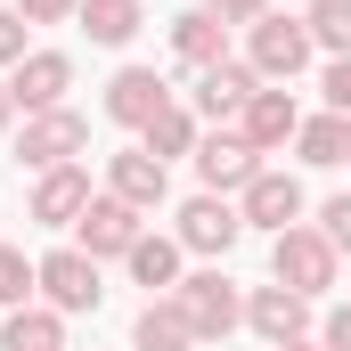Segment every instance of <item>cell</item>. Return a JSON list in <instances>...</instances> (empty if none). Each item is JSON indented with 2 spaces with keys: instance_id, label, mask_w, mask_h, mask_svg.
<instances>
[{
  "instance_id": "20",
  "label": "cell",
  "mask_w": 351,
  "mask_h": 351,
  "mask_svg": "<svg viewBox=\"0 0 351 351\" xmlns=\"http://www.w3.org/2000/svg\"><path fill=\"white\" fill-rule=\"evenodd\" d=\"M74 25H82L98 49H123V41L147 25V8H139V0H82V8H74Z\"/></svg>"
},
{
  "instance_id": "17",
  "label": "cell",
  "mask_w": 351,
  "mask_h": 351,
  "mask_svg": "<svg viewBox=\"0 0 351 351\" xmlns=\"http://www.w3.org/2000/svg\"><path fill=\"white\" fill-rule=\"evenodd\" d=\"M172 58L188 66V74L221 66V58H229V25H221L213 8H188V16H172Z\"/></svg>"
},
{
  "instance_id": "8",
  "label": "cell",
  "mask_w": 351,
  "mask_h": 351,
  "mask_svg": "<svg viewBox=\"0 0 351 351\" xmlns=\"http://www.w3.org/2000/svg\"><path fill=\"white\" fill-rule=\"evenodd\" d=\"M172 237L188 245V254H229V245L245 237V213H237L229 196H213V188H204V196H188V204H180V229H172Z\"/></svg>"
},
{
  "instance_id": "24",
  "label": "cell",
  "mask_w": 351,
  "mask_h": 351,
  "mask_svg": "<svg viewBox=\"0 0 351 351\" xmlns=\"http://www.w3.org/2000/svg\"><path fill=\"white\" fill-rule=\"evenodd\" d=\"M311 41L327 49V58H351V0H311Z\"/></svg>"
},
{
  "instance_id": "33",
  "label": "cell",
  "mask_w": 351,
  "mask_h": 351,
  "mask_svg": "<svg viewBox=\"0 0 351 351\" xmlns=\"http://www.w3.org/2000/svg\"><path fill=\"white\" fill-rule=\"evenodd\" d=\"M278 351H319V343H302V335H294V343H278Z\"/></svg>"
},
{
  "instance_id": "26",
  "label": "cell",
  "mask_w": 351,
  "mask_h": 351,
  "mask_svg": "<svg viewBox=\"0 0 351 351\" xmlns=\"http://www.w3.org/2000/svg\"><path fill=\"white\" fill-rule=\"evenodd\" d=\"M319 237H327L335 254H351V196H327V204H319Z\"/></svg>"
},
{
  "instance_id": "30",
  "label": "cell",
  "mask_w": 351,
  "mask_h": 351,
  "mask_svg": "<svg viewBox=\"0 0 351 351\" xmlns=\"http://www.w3.org/2000/svg\"><path fill=\"white\" fill-rule=\"evenodd\" d=\"M204 8H213L221 25H262L269 16V0H204Z\"/></svg>"
},
{
  "instance_id": "2",
  "label": "cell",
  "mask_w": 351,
  "mask_h": 351,
  "mask_svg": "<svg viewBox=\"0 0 351 351\" xmlns=\"http://www.w3.org/2000/svg\"><path fill=\"white\" fill-rule=\"evenodd\" d=\"M172 302L188 311V327H196V343H221L229 327H245V294L221 278V269H188L172 286Z\"/></svg>"
},
{
  "instance_id": "14",
  "label": "cell",
  "mask_w": 351,
  "mask_h": 351,
  "mask_svg": "<svg viewBox=\"0 0 351 351\" xmlns=\"http://www.w3.org/2000/svg\"><path fill=\"white\" fill-rule=\"evenodd\" d=\"M237 131H245V139H254V147H286V139H294V131H302V106H294V90L286 82H262L254 90V98H245V114H237Z\"/></svg>"
},
{
  "instance_id": "11",
  "label": "cell",
  "mask_w": 351,
  "mask_h": 351,
  "mask_svg": "<svg viewBox=\"0 0 351 351\" xmlns=\"http://www.w3.org/2000/svg\"><path fill=\"white\" fill-rule=\"evenodd\" d=\"M164 106H172V90H164V74H147V66H123L106 82V123H123V131H147Z\"/></svg>"
},
{
  "instance_id": "32",
  "label": "cell",
  "mask_w": 351,
  "mask_h": 351,
  "mask_svg": "<svg viewBox=\"0 0 351 351\" xmlns=\"http://www.w3.org/2000/svg\"><path fill=\"white\" fill-rule=\"evenodd\" d=\"M8 123H16V98H8V82H0V139H8Z\"/></svg>"
},
{
  "instance_id": "16",
  "label": "cell",
  "mask_w": 351,
  "mask_h": 351,
  "mask_svg": "<svg viewBox=\"0 0 351 351\" xmlns=\"http://www.w3.org/2000/svg\"><path fill=\"white\" fill-rule=\"evenodd\" d=\"M82 204H90V172L82 164H58V172L33 180V221H41V229H74Z\"/></svg>"
},
{
  "instance_id": "9",
  "label": "cell",
  "mask_w": 351,
  "mask_h": 351,
  "mask_svg": "<svg viewBox=\"0 0 351 351\" xmlns=\"http://www.w3.org/2000/svg\"><path fill=\"white\" fill-rule=\"evenodd\" d=\"M66 90H74V58H66V49H25V66L8 74V98H16L25 114L66 106Z\"/></svg>"
},
{
  "instance_id": "3",
  "label": "cell",
  "mask_w": 351,
  "mask_h": 351,
  "mask_svg": "<svg viewBox=\"0 0 351 351\" xmlns=\"http://www.w3.org/2000/svg\"><path fill=\"white\" fill-rule=\"evenodd\" d=\"M311 25L302 16H262V25H245V66L262 74V82H294L302 66H311Z\"/></svg>"
},
{
  "instance_id": "31",
  "label": "cell",
  "mask_w": 351,
  "mask_h": 351,
  "mask_svg": "<svg viewBox=\"0 0 351 351\" xmlns=\"http://www.w3.org/2000/svg\"><path fill=\"white\" fill-rule=\"evenodd\" d=\"M319 351H351V302H343V311H327V327H319Z\"/></svg>"
},
{
  "instance_id": "27",
  "label": "cell",
  "mask_w": 351,
  "mask_h": 351,
  "mask_svg": "<svg viewBox=\"0 0 351 351\" xmlns=\"http://www.w3.org/2000/svg\"><path fill=\"white\" fill-rule=\"evenodd\" d=\"M319 90H327V114H351V58H327Z\"/></svg>"
},
{
  "instance_id": "1",
  "label": "cell",
  "mask_w": 351,
  "mask_h": 351,
  "mask_svg": "<svg viewBox=\"0 0 351 351\" xmlns=\"http://www.w3.org/2000/svg\"><path fill=\"white\" fill-rule=\"evenodd\" d=\"M335 269H343V254H335L311 221H294V229H278V237H269V278H278V286H294L302 302H319V294L335 286Z\"/></svg>"
},
{
  "instance_id": "22",
  "label": "cell",
  "mask_w": 351,
  "mask_h": 351,
  "mask_svg": "<svg viewBox=\"0 0 351 351\" xmlns=\"http://www.w3.org/2000/svg\"><path fill=\"white\" fill-rule=\"evenodd\" d=\"M180 254H188V245H180V237H139V245H131V254H123V262H131V278H139V286H147V294H156V286H164V294H172V286H180Z\"/></svg>"
},
{
  "instance_id": "10",
  "label": "cell",
  "mask_w": 351,
  "mask_h": 351,
  "mask_svg": "<svg viewBox=\"0 0 351 351\" xmlns=\"http://www.w3.org/2000/svg\"><path fill=\"white\" fill-rule=\"evenodd\" d=\"M237 213H245V229H269V237H278V229H294V221H302V180L262 164V172H254V188L237 196Z\"/></svg>"
},
{
  "instance_id": "25",
  "label": "cell",
  "mask_w": 351,
  "mask_h": 351,
  "mask_svg": "<svg viewBox=\"0 0 351 351\" xmlns=\"http://www.w3.org/2000/svg\"><path fill=\"white\" fill-rule=\"evenodd\" d=\"M41 294V269L25 262V245H0V311H25Z\"/></svg>"
},
{
  "instance_id": "28",
  "label": "cell",
  "mask_w": 351,
  "mask_h": 351,
  "mask_svg": "<svg viewBox=\"0 0 351 351\" xmlns=\"http://www.w3.org/2000/svg\"><path fill=\"white\" fill-rule=\"evenodd\" d=\"M0 66H8V74L25 66V16H16V0L0 8Z\"/></svg>"
},
{
  "instance_id": "23",
  "label": "cell",
  "mask_w": 351,
  "mask_h": 351,
  "mask_svg": "<svg viewBox=\"0 0 351 351\" xmlns=\"http://www.w3.org/2000/svg\"><path fill=\"white\" fill-rule=\"evenodd\" d=\"M139 147H147L156 164H172V156H196V114H188V106H164V114L139 131Z\"/></svg>"
},
{
  "instance_id": "6",
  "label": "cell",
  "mask_w": 351,
  "mask_h": 351,
  "mask_svg": "<svg viewBox=\"0 0 351 351\" xmlns=\"http://www.w3.org/2000/svg\"><path fill=\"white\" fill-rule=\"evenodd\" d=\"M139 237H147L139 229V204H123V196H90L82 221H74V245H82L90 262H123Z\"/></svg>"
},
{
  "instance_id": "15",
  "label": "cell",
  "mask_w": 351,
  "mask_h": 351,
  "mask_svg": "<svg viewBox=\"0 0 351 351\" xmlns=\"http://www.w3.org/2000/svg\"><path fill=\"white\" fill-rule=\"evenodd\" d=\"M106 196H123V204L156 213V204L172 196V172H164L147 147H123V156H106Z\"/></svg>"
},
{
  "instance_id": "19",
  "label": "cell",
  "mask_w": 351,
  "mask_h": 351,
  "mask_svg": "<svg viewBox=\"0 0 351 351\" xmlns=\"http://www.w3.org/2000/svg\"><path fill=\"white\" fill-rule=\"evenodd\" d=\"M0 351H66V311L49 302H25L0 319Z\"/></svg>"
},
{
  "instance_id": "13",
  "label": "cell",
  "mask_w": 351,
  "mask_h": 351,
  "mask_svg": "<svg viewBox=\"0 0 351 351\" xmlns=\"http://www.w3.org/2000/svg\"><path fill=\"white\" fill-rule=\"evenodd\" d=\"M245 327L278 351V343H294V335L311 327V302H302L294 286H278V278H269V286H254V294H245Z\"/></svg>"
},
{
  "instance_id": "21",
  "label": "cell",
  "mask_w": 351,
  "mask_h": 351,
  "mask_svg": "<svg viewBox=\"0 0 351 351\" xmlns=\"http://www.w3.org/2000/svg\"><path fill=\"white\" fill-rule=\"evenodd\" d=\"M294 147H302V164H319V172L351 164V114H302Z\"/></svg>"
},
{
  "instance_id": "7",
  "label": "cell",
  "mask_w": 351,
  "mask_h": 351,
  "mask_svg": "<svg viewBox=\"0 0 351 351\" xmlns=\"http://www.w3.org/2000/svg\"><path fill=\"white\" fill-rule=\"evenodd\" d=\"M262 172V147L245 139V131H213V139H196V180L213 188V196H245Z\"/></svg>"
},
{
  "instance_id": "29",
  "label": "cell",
  "mask_w": 351,
  "mask_h": 351,
  "mask_svg": "<svg viewBox=\"0 0 351 351\" xmlns=\"http://www.w3.org/2000/svg\"><path fill=\"white\" fill-rule=\"evenodd\" d=\"M74 8H82V0H16V16H25V25H66Z\"/></svg>"
},
{
  "instance_id": "5",
  "label": "cell",
  "mask_w": 351,
  "mask_h": 351,
  "mask_svg": "<svg viewBox=\"0 0 351 351\" xmlns=\"http://www.w3.org/2000/svg\"><path fill=\"white\" fill-rule=\"evenodd\" d=\"M90 147V123L74 106H49V114H25V131H16V164H33V172H58V164H74Z\"/></svg>"
},
{
  "instance_id": "18",
  "label": "cell",
  "mask_w": 351,
  "mask_h": 351,
  "mask_svg": "<svg viewBox=\"0 0 351 351\" xmlns=\"http://www.w3.org/2000/svg\"><path fill=\"white\" fill-rule=\"evenodd\" d=\"M131 351H196V327H188V311L172 294H147V311L131 327Z\"/></svg>"
},
{
  "instance_id": "12",
  "label": "cell",
  "mask_w": 351,
  "mask_h": 351,
  "mask_svg": "<svg viewBox=\"0 0 351 351\" xmlns=\"http://www.w3.org/2000/svg\"><path fill=\"white\" fill-rule=\"evenodd\" d=\"M254 90H262V74H254L245 58H221V66L196 74V114H204V123H237Z\"/></svg>"
},
{
  "instance_id": "4",
  "label": "cell",
  "mask_w": 351,
  "mask_h": 351,
  "mask_svg": "<svg viewBox=\"0 0 351 351\" xmlns=\"http://www.w3.org/2000/svg\"><path fill=\"white\" fill-rule=\"evenodd\" d=\"M33 269H41V302H49V311H66V319L106 302V278H98V262H90L82 245H58V254H41Z\"/></svg>"
}]
</instances>
